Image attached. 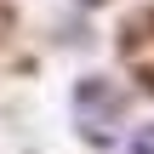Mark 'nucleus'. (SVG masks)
<instances>
[{
    "label": "nucleus",
    "instance_id": "1",
    "mask_svg": "<svg viewBox=\"0 0 154 154\" xmlns=\"http://www.w3.org/2000/svg\"><path fill=\"white\" fill-rule=\"evenodd\" d=\"M137 154H154V131H143V137H137Z\"/></svg>",
    "mask_w": 154,
    "mask_h": 154
}]
</instances>
